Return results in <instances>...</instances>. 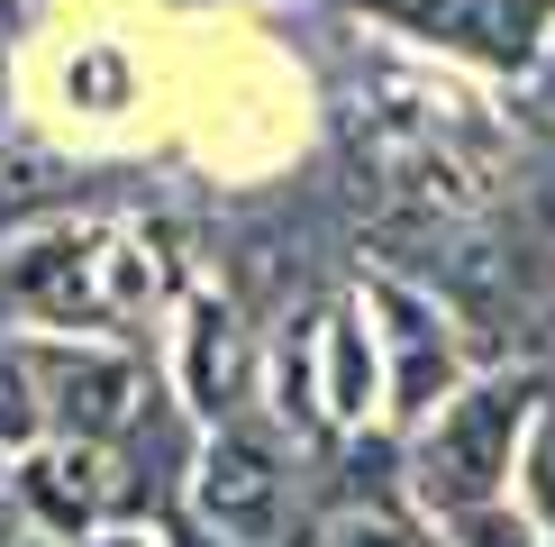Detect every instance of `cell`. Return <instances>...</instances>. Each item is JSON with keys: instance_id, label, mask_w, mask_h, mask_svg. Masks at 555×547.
Segmentation results:
<instances>
[{"instance_id": "3957f363", "label": "cell", "mask_w": 555, "mask_h": 547, "mask_svg": "<svg viewBox=\"0 0 555 547\" xmlns=\"http://www.w3.org/2000/svg\"><path fill=\"white\" fill-rule=\"evenodd\" d=\"M383 10H401L410 28H428V37H447V46H465V55L511 64V74H519V64L538 55L555 0H383Z\"/></svg>"}, {"instance_id": "5b68a950", "label": "cell", "mask_w": 555, "mask_h": 547, "mask_svg": "<svg viewBox=\"0 0 555 547\" xmlns=\"http://www.w3.org/2000/svg\"><path fill=\"white\" fill-rule=\"evenodd\" d=\"M455 520H465V547H528V530H519V520H501L492 501H482V511H455Z\"/></svg>"}, {"instance_id": "52a82bcc", "label": "cell", "mask_w": 555, "mask_h": 547, "mask_svg": "<svg viewBox=\"0 0 555 547\" xmlns=\"http://www.w3.org/2000/svg\"><path fill=\"white\" fill-rule=\"evenodd\" d=\"M91 547H137V538H91Z\"/></svg>"}, {"instance_id": "8992f818", "label": "cell", "mask_w": 555, "mask_h": 547, "mask_svg": "<svg viewBox=\"0 0 555 547\" xmlns=\"http://www.w3.org/2000/svg\"><path fill=\"white\" fill-rule=\"evenodd\" d=\"M28 383H18V365H0V429H10V438H28Z\"/></svg>"}, {"instance_id": "7a4b0ae2", "label": "cell", "mask_w": 555, "mask_h": 547, "mask_svg": "<svg viewBox=\"0 0 555 547\" xmlns=\"http://www.w3.org/2000/svg\"><path fill=\"white\" fill-rule=\"evenodd\" d=\"M201 511H210L228 538H246V547L273 538V520H283V456H273V438L228 429L210 447V466H201Z\"/></svg>"}, {"instance_id": "277c9868", "label": "cell", "mask_w": 555, "mask_h": 547, "mask_svg": "<svg viewBox=\"0 0 555 547\" xmlns=\"http://www.w3.org/2000/svg\"><path fill=\"white\" fill-rule=\"evenodd\" d=\"M28 374L46 383V402H55V420L74 429V438H109V429L137 410V365L128 356H64V347H46V356H28Z\"/></svg>"}, {"instance_id": "6da1fadb", "label": "cell", "mask_w": 555, "mask_h": 547, "mask_svg": "<svg viewBox=\"0 0 555 547\" xmlns=\"http://www.w3.org/2000/svg\"><path fill=\"white\" fill-rule=\"evenodd\" d=\"M528 402H538V383H528V374H492V383H474L465 402L437 410V429H428V447H420V493L437 501V511H482V501L501 493Z\"/></svg>"}]
</instances>
